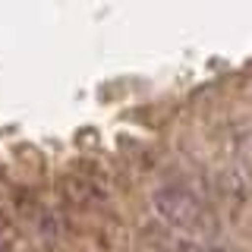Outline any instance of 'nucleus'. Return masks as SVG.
Masks as SVG:
<instances>
[{"instance_id":"f03ea898","label":"nucleus","mask_w":252,"mask_h":252,"mask_svg":"<svg viewBox=\"0 0 252 252\" xmlns=\"http://www.w3.org/2000/svg\"><path fill=\"white\" fill-rule=\"evenodd\" d=\"M164 252H208V249L195 246V243H177V246H173V249H164Z\"/></svg>"},{"instance_id":"7ed1b4c3","label":"nucleus","mask_w":252,"mask_h":252,"mask_svg":"<svg viewBox=\"0 0 252 252\" xmlns=\"http://www.w3.org/2000/svg\"><path fill=\"white\" fill-rule=\"evenodd\" d=\"M139 252H164V249H139Z\"/></svg>"},{"instance_id":"f257e3e1","label":"nucleus","mask_w":252,"mask_h":252,"mask_svg":"<svg viewBox=\"0 0 252 252\" xmlns=\"http://www.w3.org/2000/svg\"><path fill=\"white\" fill-rule=\"evenodd\" d=\"M152 208L167 227L180 233H199L211 227V211L199 195L183 183H164L152 192Z\"/></svg>"}]
</instances>
